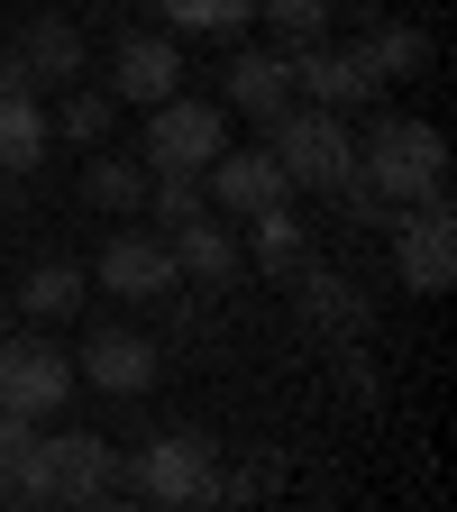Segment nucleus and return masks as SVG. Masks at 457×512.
Listing matches in <instances>:
<instances>
[{"label":"nucleus","instance_id":"f257e3e1","mask_svg":"<svg viewBox=\"0 0 457 512\" xmlns=\"http://www.w3.org/2000/svg\"><path fill=\"white\" fill-rule=\"evenodd\" d=\"M357 183L375 192L384 211H412V202H448V138L430 119L384 110L366 138H357Z\"/></svg>","mask_w":457,"mask_h":512},{"label":"nucleus","instance_id":"f03ea898","mask_svg":"<svg viewBox=\"0 0 457 512\" xmlns=\"http://www.w3.org/2000/svg\"><path fill=\"white\" fill-rule=\"evenodd\" d=\"M266 156L284 165L293 192H339V183L357 174V128H348V110L284 101V110L266 119Z\"/></svg>","mask_w":457,"mask_h":512},{"label":"nucleus","instance_id":"7ed1b4c3","mask_svg":"<svg viewBox=\"0 0 457 512\" xmlns=\"http://www.w3.org/2000/svg\"><path fill=\"white\" fill-rule=\"evenodd\" d=\"M10 485H19V503H110L119 494V458H110V439L64 430V439H37L28 448V467Z\"/></svg>","mask_w":457,"mask_h":512},{"label":"nucleus","instance_id":"20e7f679","mask_svg":"<svg viewBox=\"0 0 457 512\" xmlns=\"http://www.w3.org/2000/svg\"><path fill=\"white\" fill-rule=\"evenodd\" d=\"M229 147V110L220 101H147V174H202L211 156Z\"/></svg>","mask_w":457,"mask_h":512},{"label":"nucleus","instance_id":"39448f33","mask_svg":"<svg viewBox=\"0 0 457 512\" xmlns=\"http://www.w3.org/2000/svg\"><path fill=\"white\" fill-rule=\"evenodd\" d=\"M128 485H138L147 503H220V448L202 430H165V439L138 448Z\"/></svg>","mask_w":457,"mask_h":512},{"label":"nucleus","instance_id":"423d86ee","mask_svg":"<svg viewBox=\"0 0 457 512\" xmlns=\"http://www.w3.org/2000/svg\"><path fill=\"white\" fill-rule=\"evenodd\" d=\"M74 357H64L55 339H19V330H0V403L10 412H28V421H46V412H64L74 403Z\"/></svg>","mask_w":457,"mask_h":512},{"label":"nucleus","instance_id":"0eeeda50","mask_svg":"<svg viewBox=\"0 0 457 512\" xmlns=\"http://www.w3.org/2000/svg\"><path fill=\"white\" fill-rule=\"evenodd\" d=\"M394 266H403L412 293H448L457 284V220H448V202L394 211Z\"/></svg>","mask_w":457,"mask_h":512},{"label":"nucleus","instance_id":"6e6552de","mask_svg":"<svg viewBox=\"0 0 457 512\" xmlns=\"http://www.w3.org/2000/svg\"><path fill=\"white\" fill-rule=\"evenodd\" d=\"M101 284H110L119 302H165L183 275H174V247H165L156 229H110V247H101Z\"/></svg>","mask_w":457,"mask_h":512},{"label":"nucleus","instance_id":"1a4fd4ad","mask_svg":"<svg viewBox=\"0 0 457 512\" xmlns=\"http://www.w3.org/2000/svg\"><path fill=\"white\" fill-rule=\"evenodd\" d=\"M293 83L320 101V110H366V101H384V83L366 74V55L357 46H293Z\"/></svg>","mask_w":457,"mask_h":512},{"label":"nucleus","instance_id":"9d476101","mask_svg":"<svg viewBox=\"0 0 457 512\" xmlns=\"http://www.w3.org/2000/svg\"><path fill=\"white\" fill-rule=\"evenodd\" d=\"M202 183H211V202L220 211H266V202H293V183H284V165L266 156V147H220L211 165H202Z\"/></svg>","mask_w":457,"mask_h":512},{"label":"nucleus","instance_id":"9b49d317","mask_svg":"<svg viewBox=\"0 0 457 512\" xmlns=\"http://www.w3.org/2000/svg\"><path fill=\"white\" fill-rule=\"evenodd\" d=\"M83 384H101V394H147V384H156V348L138 339V330H110V320H101V330L83 339V366H74Z\"/></svg>","mask_w":457,"mask_h":512},{"label":"nucleus","instance_id":"f8f14e48","mask_svg":"<svg viewBox=\"0 0 457 512\" xmlns=\"http://www.w3.org/2000/svg\"><path fill=\"white\" fill-rule=\"evenodd\" d=\"M110 92L119 101H165V92H183V46L174 37H119L110 46Z\"/></svg>","mask_w":457,"mask_h":512},{"label":"nucleus","instance_id":"ddd939ff","mask_svg":"<svg viewBox=\"0 0 457 512\" xmlns=\"http://www.w3.org/2000/svg\"><path fill=\"white\" fill-rule=\"evenodd\" d=\"M174 275H192V284H229L238 266H247V247H238V229H220L211 211H192V220H174Z\"/></svg>","mask_w":457,"mask_h":512},{"label":"nucleus","instance_id":"4468645a","mask_svg":"<svg viewBox=\"0 0 457 512\" xmlns=\"http://www.w3.org/2000/svg\"><path fill=\"white\" fill-rule=\"evenodd\" d=\"M247 256H256V275H302L311 266V229L293 220V202H266V211H247V238H238Z\"/></svg>","mask_w":457,"mask_h":512},{"label":"nucleus","instance_id":"2eb2a0df","mask_svg":"<svg viewBox=\"0 0 457 512\" xmlns=\"http://www.w3.org/2000/svg\"><path fill=\"white\" fill-rule=\"evenodd\" d=\"M220 83H229V110H247V119H275V110L293 101V55H256V46H247Z\"/></svg>","mask_w":457,"mask_h":512},{"label":"nucleus","instance_id":"dca6fc26","mask_svg":"<svg viewBox=\"0 0 457 512\" xmlns=\"http://www.w3.org/2000/svg\"><path fill=\"white\" fill-rule=\"evenodd\" d=\"M19 64H28L37 83H74V74H83V28L55 19V10H37L28 37H19Z\"/></svg>","mask_w":457,"mask_h":512},{"label":"nucleus","instance_id":"f3484780","mask_svg":"<svg viewBox=\"0 0 457 512\" xmlns=\"http://www.w3.org/2000/svg\"><path fill=\"white\" fill-rule=\"evenodd\" d=\"M357 55H366V74H375V83H412L421 64H430V37H421L412 19H375V28L357 37Z\"/></svg>","mask_w":457,"mask_h":512},{"label":"nucleus","instance_id":"a211bd4d","mask_svg":"<svg viewBox=\"0 0 457 512\" xmlns=\"http://www.w3.org/2000/svg\"><path fill=\"white\" fill-rule=\"evenodd\" d=\"M55 138V119L37 110V92H0V174H28Z\"/></svg>","mask_w":457,"mask_h":512},{"label":"nucleus","instance_id":"6ab92c4d","mask_svg":"<svg viewBox=\"0 0 457 512\" xmlns=\"http://www.w3.org/2000/svg\"><path fill=\"white\" fill-rule=\"evenodd\" d=\"M83 284H92L83 266L46 256V266H28V284H19L10 302H19V311H37V320H74V311H83Z\"/></svg>","mask_w":457,"mask_h":512},{"label":"nucleus","instance_id":"aec40b11","mask_svg":"<svg viewBox=\"0 0 457 512\" xmlns=\"http://www.w3.org/2000/svg\"><path fill=\"white\" fill-rule=\"evenodd\" d=\"M293 284H302L311 330H339V339H357V330H366V302H357V284H348V275H311V266H302Z\"/></svg>","mask_w":457,"mask_h":512},{"label":"nucleus","instance_id":"412c9836","mask_svg":"<svg viewBox=\"0 0 457 512\" xmlns=\"http://www.w3.org/2000/svg\"><path fill=\"white\" fill-rule=\"evenodd\" d=\"M83 192L119 220V211H138V202H147V165H128V156H92V165H83Z\"/></svg>","mask_w":457,"mask_h":512},{"label":"nucleus","instance_id":"4be33fe9","mask_svg":"<svg viewBox=\"0 0 457 512\" xmlns=\"http://www.w3.org/2000/svg\"><path fill=\"white\" fill-rule=\"evenodd\" d=\"M156 10L183 28V37H238L256 19V0H156Z\"/></svg>","mask_w":457,"mask_h":512},{"label":"nucleus","instance_id":"5701e85b","mask_svg":"<svg viewBox=\"0 0 457 512\" xmlns=\"http://www.w3.org/2000/svg\"><path fill=\"white\" fill-rule=\"evenodd\" d=\"M256 19H266L284 37V55H293V46H320V37H330V0H256Z\"/></svg>","mask_w":457,"mask_h":512},{"label":"nucleus","instance_id":"b1692460","mask_svg":"<svg viewBox=\"0 0 457 512\" xmlns=\"http://www.w3.org/2000/svg\"><path fill=\"white\" fill-rule=\"evenodd\" d=\"M147 211H156V229H174L192 211H211V183L202 174H147Z\"/></svg>","mask_w":457,"mask_h":512},{"label":"nucleus","instance_id":"393cba45","mask_svg":"<svg viewBox=\"0 0 457 512\" xmlns=\"http://www.w3.org/2000/svg\"><path fill=\"white\" fill-rule=\"evenodd\" d=\"M55 128H64V138H83V147H101V138H110V101H101V92H64Z\"/></svg>","mask_w":457,"mask_h":512},{"label":"nucleus","instance_id":"a878e982","mask_svg":"<svg viewBox=\"0 0 457 512\" xmlns=\"http://www.w3.org/2000/svg\"><path fill=\"white\" fill-rule=\"evenodd\" d=\"M28 448H37V421H28V412H10V403H0V467H10V476H19V467H28Z\"/></svg>","mask_w":457,"mask_h":512},{"label":"nucleus","instance_id":"bb28decb","mask_svg":"<svg viewBox=\"0 0 457 512\" xmlns=\"http://www.w3.org/2000/svg\"><path fill=\"white\" fill-rule=\"evenodd\" d=\"M220 494H247V503H256V494H275V458H256V467H247L238 485H220Z\"/></svg>","mask_w":457,"mask_h":512},{"label":"nucleus","instance_id":"cd10ccee","mask_svg":"<svg viewBox=\"0 0 457 512\" xmlns=\"http://www.w3.org/2000/svg\"><path fill=\"white\" fill-rule=\"evenodd\" d=\"M0 503H19V485H10V467H0Z\"/></svg>","mask_w":457,"mask_h":512},{"label":"nucleus","instance_id":"c85d7f7f","mask_svg":"<svg viewBox=\"0 0 457 512\" xmlns=\"http://www.w3.org/2000/svg\"><path fill=\"white\" fill-rule=\"evenodd\" d=\"M10 311H19V302H10V293H0V330H10Z\"/></svg>","mask_w":457,"mask_h":512}]
</instances>
